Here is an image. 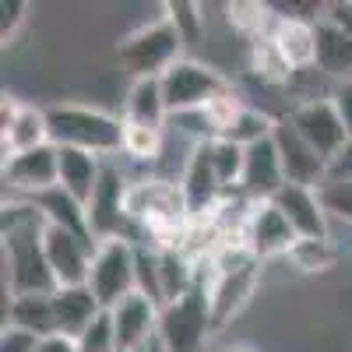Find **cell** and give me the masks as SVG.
<instances>
[{
    "label": "cell",
    "mask_w": 352,
    "mask_h": 352,
    "mask_svg": "<svg viewBox=\"0 0 352 352\" xmlns=\"http://www.w3.org/2000/svg\"><path fill=\"white\" fill-rule=\"evenodd\" d=\"M4 292L11 296H50L56 289L46 250H43V229L46 219L28 201H8L4 204Z\"/></svg>",
    "instance_id": "obj_1"
},
{
    "label": "cell",
    "mask_w": 352,
    "mask_h": 352,
    "mask_svg": "<svg viewBox=\"0 0 352 352\" xmlns=\"http://www.w3.org/2000/svg\"><path fill=\"white\" fill-rule=\"evenodd\" d=\"M46 120H50V141L56 148L92 152L99 159L124 152V116H113L99 106L56 102L46 106Z\"/></svg>",
    "instance_id": "obj_2"
},
{
    "label": "cell",
    "mask_w": 352,
    "mask_h": 352,
    "mask_svg": "<svg viewBox=\"0 0 352 352\" xmlns=\"http://www.w3.org/2000/svg\"><path fill=\"white\" fill-rule=\"evenodd\" d=\"M116 60L134 81L162 78L173 64L184 60V39L176 32V25L166 14H159L155 21L138 25L134 32L116 43Z\"/></svg>",
    "instance_id": "obj_3"
},
{
    "label": "cell",
    "mask_w": 352,
    "mask_h": 352,
    "mask_svg": "<svg viewBox=\"0 0 352 352\" xmlns=\"http://www.w3.org/2000/svg\"><path fill=\"white\" fill-rule=\"evenodd\" d=\"M88 289L102 310H113L131 292H138V243L127 236L99 240L92 254V272H88Z\"/></svg>",
    "instance_id": "obj_4"
},
{
    "label": "cell",
    "mask_w": 352,
    "mask_h": 352,
    "mask_svg": "<svg viewBox=\"0 0 352 352\" xmlns=\"http://www.w3.org/2000/svg\"><path fill=\"white\" fill-rule=\"evenodd\" d=\"M212 328V307H208V289L194 285L187 296L173 300L162 307L159 317V345L162 352H201L204 338Z\"/></svg>",
    "instance_id": "obj_5"
},
{
    "label": "cell",
    "mask_w": 352,
    "mask_h": 352,
    "mask_svg": "<svg viewBox=\"0 0 352 352\" xmlns=\"http://www.w3.org/2000/svg\"><path fill=\"white\" fill-rule=\"evenodd\" d=\"M229 88H232V85L226 81L222 71L194 60V56H184L180 64H173V67L162 74V92H166L169 116L204 109L208 102H215L219 96H226Z\"/></svg>",
    "instance_id": "obj_6"
},
{
    "label": "cell",
    "mask_w": 352,
    "mask_h": 352,
    "mask_svg": "<svg viewBox=\"0 0 352 352\" xmlns=\"http://www.w3.org/2000/svg\"><path fill=\"white\" fill-rule=\"evenodd\" d=\"M289 124L300 131V138H303L324 162H331V159L345 148V141H349L345 120H342V113L335 109L331 96H324V99H307V102H300V106H292V109H289Z\"/></svg>",
    "instance_id": "obj_7"
},
{
    "label": "cell",
    "mask_w": 352,
    "mask_h": 352,
    "mask_svg": "<svg viewBox=\"0 0 352 352\" xmlns=\"http://www.w3.org/2000/svg\"><path fill=\"white\" fill-rule=\"evenodd\" d=\"M243 243L257 261H272V257H289V250L296 247V229L289 226V219L278 212L275 201H250L247 204V219H243Z\"/></svg>",
    "instance_id": "obj_8"
},
{
    "label": "cell",
    "mask_w": 352,
    "mask_h": 352,
    "mask_svg": "<svg viewBox=\"0 0 352 352\" xmlns=\"http://www.w3.org/2000/svg\"><path fill=\"white\" fill-rule=\"evenodd\" d=\"M180 190H184V201H187V212H190V222L197 219H212L222 204H226V190L215 176V166H212V144L208 141H194V148L187 155V166H184V176L180 180Z\"/></svg>",
    "instance_id": "obj_9"
},
{
    "label": "cell",
    "mask_w": 352,
    "mask_h": 352,
    "mask_svg": "<svg viewBox=\"0 0 352 352\" xmlns=\"http://www.w3.org/2000/svg\"><path fill=\"white\" fill-rule=\"evenodd\" d=\"M43 144H53L46 109L4 96V102H0V155H4V162L25 152H36Z\"/></svg>",
    "instance_id": "obj_10"
},
{
    "label": "cell",
    "mask_w": 352,
    "mask_h": 352,
    "mask_svg": "<svg viewBox=\"0 0 352 352\" xmlns=\"http://www.w3.org/2000/svg\"><path fill=\"white\" fill-rule=\"evenodd\" d=\"M43 250H46V264H50V275L56 282V289L64 285H88V272H92V254L96 243L78 236V232H67L60 226H50L43 229Z\"/></svg>",
    "instance_id": "obj_11"
},
{
    "label": "cell",
    "mask_w": 352,
    "mask_h": 352,
    "mask_svg": "<svg viewBox=\"0 0 352 352\" xmlns=\"http://www.w3.org/2000/svg\"><path fill=\"white\" fill-rule=\"evenodd\" d=\"M0 176H4V187L11 194H18L21 201L39 197L53 187H60V148L56 144H43L36 152L14 155L4 162Z\"/></svg>",
    "instance_id": "obj_12"
},
{
    "label": "cell",
    "mask_w": 352,
    "mask_h": 352,
    "mask_svg": "<svg viewBox=\"0 0 352 352\" xmlns=\"http://www.w3.org/2000/svg\"><path fill=\"white\" fill-rule=\"evenodd\" d=\"M127 187L124 176L116 166H106L102 169V180L88 201V226H92V236L96 243L99 240H113V236H127L131 240V219H127Z\"/></svg>",
    "instance_id": "obj_13"
},
{
    "label": "cell",
    "mask_w": 352,
    "mask_h": 352,
    "mask_svg": "<svg viewBox=\"0 0 352 352\" xmlns=\"http://www.w3.org/2000/svg\"><path fill=\"white\" fill-rule=\"evenodd\" d=\"M109 314L116 328V352H144L152 338H159L162 307L152 296H144V292H131Z\"/></svg>",
    "instance_id": "obj_14"
},
{
    "label": "cell",
    "mask_w": 352,
    "mask_h": 352,
    "mask_svg": "<svg viewBox=\"0 0 352 352\" xmlns=\"http://www.w3.org/2000/svg\"><path fill=\"white\" fill-rule=\"evenodd\" d=\"M275 148L285 169V184H300V187H320L328 180V162L320 159L310 144L300 138V131L289 124V116L275 124Z\"/></svg>",
    "instance_id": "obj_15"
},
{
    "label": "cell",
    "mask_w": 352,
    "mask_h": 352,
    "mask_svg": "<svg viewBox=\"0 0 352 352\" xmlns=\"http://www.w3.org/2000/svg\"><path fill=\"white\" fill-rule=\"evenodd\" d=\"M278 212L289 219V226L296 229L300 240H331V229H328V212L320 204L317 187H300V184H285L275 197Z\"/></svg>",
    "instance_id": "obj_16"
},
{
    "label": "cell",
    "mask_w": 352,
    "mask_h": 352,
    "mask_svg": "<svg viewBox=\"0 0 352 352\" xmlns=\"http://www.w3.org/2000/svg\"><path fill=\"white\" fill-rule=\"evenodd\" d=\"M282 187H285V169H282V159L275 148V138H264L261 144H250L240 194L247 201H272Z\"/></svg>",
    "instance_id": "obj_17"
},
{
    "label": "cell",
    "mask_w": 352,
    "mask_h": 352,
    "mask_svg": "<svg viewBox=\"0 0 352 352\" xmlns=\"http://www.w3.org/2000/svg\"><path fill=\"white\" fill-rule=\"evenodd\" d=\"M53 314H56V331H64L71 338H78L92 320L102 314L99 300L92 296L88 285H64V289H53Z\"/></svg>",
    "instance_id": "obj_18"
},
{
    "label": "cell",
    "mask_w": 352,
    "mask_h": 352,
    "mask_svg": "<svg viewBox=\"0 0 352 352\" xmlns=\"http://www.w3.org/2000/svg\"><path fill=\"white\" fill-rule=\"evenodd\" d=\"M102 159L92 152H78V148H60V187L88 208L99 180H102Z\"/></svg>",
    "instance_id": "obj_19"
},
{
    "label": "cell",
    "mask_w": 352,
    "mask_h": 352,
    "mask_svg": "<svg viewBox=\"0 0 352 352\" xmlns=\"http://www.w3.org/2000/svg\"><path fill=\"white\" fill-rule=\"evenodd\" d=\"M28 204H32V208H36L50 226H60V229L78 232V236H85V240L96 243L92 226H88V208H85V204H78L64 187H53V190H46V194H39V197H28Z\"/></svg>",
    "instance_id": "obj_20"
},
{
    "label": "cell",
    "mask_w": 352,
    "mask_h": 352,
    "mask_svg": "<svg viewBox=\"0 0 352 352\" xmlns=\"http://www.w3.org/2000/svg\"><path fill=\"white\" fill-rule=\"evenodd\" d=\"M272 39L282 50V56L289 60L292 71H310L317 67V25L310 21H278L272 28Z\"/></svg>",
    "instance_id": "obj_21"
},
{
    "label": "cell",
    "mask_w": 352,
    "mask_h": 352,
    "mask_svg": "<svg viewBox=\"0 0 352 352\" xmlns=\"http://www.w3.org/2000/svg\"><path fill=\"white\" fill-rule=\"evenodd\" d=\"M124 120L127 124H144V127H166L169 120V106L162 92V78H141L131 81V92L124 102Z\"/></svg>",
    "instance_id": "obj_22"
},
{
    "label": "cell",
    "mask_w": 352,
    "mask_h": 352,
    "mask_svg": "<svg viewBox=\"0 0 352 352\" xmlns=\"http://www.w3.org/2000/svg\"><path fill=\"white\" fill-rule=\"evenodd\" d=\"M50 296H39V292H32V296H11V292H4V324L25 328L39 338L53 335L56 331V314H53Z\"/></svg>",
    "instance_id": "obj_23"
},
{
    "label": "cell",
    "mask_w": 352,
    "mask_h": 352,
    "mask_svg": "<svg viewBox=\"0 0 352 352\" xmlns=\"http://www.w3.org/2000/svg\"><path fill=\"white\" fill-rule=\"evenodd\" d=\"M317 71L335 78L338 85L352 81V32L317 21Z\"/></svg>",
    "instance_id": "obj_24"
},
{
    "label": "cell",
    "mask_w": 352,
    "mask_h": 352,
    "mask_svg": "<svg viewBox=\"0 0 352 352\" xmlns=\"http://www.w3.org/2000/svg\"><path fill=\"white\" fill-rule=\"evenodd\" d=\"M226 21L232 25V32H240L243 39H264L272 36L275 28V11L272 4H261V0H236V4H226Z\"/></svg>",
    "instance_id": "obj_25"
},
{
    "label": "cell",
    "mask_w": 352,
    "mask_h": 352,
    "mask_svg": "<svg viewBox=\"0 0 352 352\" xmlns=\"http://www.w3.org/2000/svg\"><path fill=\"white\" fill-rule=\"evenodd\" d=\"M250 71H254L264 85H285L292 74H296V71L289 67V60L282 56V50L275 46L272 36L250 43Z\"/></svg>",
    "instance_id": "obj_26"
},
{
    "label": "cell",
    "mask_w": 352,
    "mask_h": 352,
    "mask_svg": "<svg viewBox=\"0 0 352 352\" xmlns=\"http://www.w3.org/2000/svg\"><path fill=\"white\" fill-rule=\"evenodd\" d=\"M212 144V166H215V176L222 190H240V180H243V166H247V148H240L236 141L229 138H215L208 141Z\"/></svg>",
    "instance_id": "obj_27"
},
{
    "label": "cell",
    "mask_w": 352,
    "mask_h": 352,
    "mask_svg": "<svg viewBox=\"0 0 352 352\" xmlns=\"http://www.w3.org/2000/svg\"><path fill=\"white\" fill-rule=\"evenodd\" d=\"M292 268H300L303 275H324L335 268L338 250L331 240H296V247L289 250Z\"/></svg>",
    "instance_id": "obj_28"
},
{
    "label": "cell",
    "mask_w": 352,
    "mask_h": 352,
    "mask_svg": "<svg viewBox=\"0 0 352 352\" xmlns=\"http://www.w3.org/2000/svg\"><path fill=\"white\" fill-rule=\"evenodd\" d=\"M275 124L278 120H272L268 113H261V109H254V106H243V113L232 120V127H229V141H236L240 148H250V144H261L264 138H272L275 134Z\"/></svg>",
    "instance_id": "obj_29"
},
{
    "label": "cell",
    "mask_w": 352,
    "mask_h": 352,
    "mask_svg": "<svg viewBox=\"0 0 352 352\" xmlns=\"http://www.w3.org/2000/svg\"><path fill=\"white\" fill-rule=\"evenodd\" d=\"M162 138H166V131H159V127L124 120V155H131L134 162H155L162 152Z\"/></svg>",
    "instance_id": "obj_30"
},
{
    "label": "cell",
    "mask_w": 352,
    "mask_h": 352,
    "mask_svg": "<svg viewBox=\"0 0 352 352\" xmlns=\"http://www.w3.org/2000/svg\"><path fill=\"white\" fill-rule=\"evenodd\" d=\"M162 11L176 25L184 46H190V43H197L204 36V8L194 4V0H169V4H162Z\"/></svg>",
    "instance_id": "obj_31"
},
{
    "label": "cell",
    "mask_w": 352,
    "mask_h": 352,
    "mask_svg": "<svg viewBox=\"0 0 352 352\" xmlns=\"http://www.w3.org/2000/svg\"><path fill=\"white\" fill-rule=\"evenodd\" d=\"M81 352H116V328H113V314L102 310L92 324L78 335Z\"/></svg>",
    "instance_id": "obj_32"
},
{
    "label": "cell",
    "mask_w": 352,
    "mask_h": 352,
    "mask_svg": "<svg viewBox=\"0 0 352 352\" xmlns=\"http://www.w3.org/2000/svg\"><path fill=\"white\" fill-rule=\"evenodd\" d=\"M317 194L328 215L352 226V184H324V187H317Z\"/></svg>",
    "instance_id": "obj_33"
},
{
    "label": "cell",
    "mask_w": 352,
    "mask_h": 352,
    "mask_svg": "<svg viewBox=\"0 0 352 352\" xmlns=\"http://www.w3.org/2000/svg\"><path fill=\"white\" fill-rule=\"evenodd\" d=\"M275 18L278 21H310L317 25L320 18H324V4H317V0H278V4H272Z\"/></svg>",
    "instance_id": "obj_34"
},
{
    "label": "cell",
    "mask_w": 352,
    "mask_h": 352,
    "mask_svg": "<svg viewBox=\"0 0 352 352\" xmlns=\"http://www.w3.org/2000/svg\"><path fill=\"white\" fill-rule=\"evenodd\" d=\"M25 21H28V4L25 0H4V4H0V43L11 46L18 39Z\"/></svg>",
    "instance_id": "obj_35"
},
{
    "label": "cell",
    "mask_w": 352,
    "mask_h": 352,
    "mask_svg": "<svg viewBox=\"0 0 352 352\" xmlns=\"http://www.w3.org/2000/svg\"><path fill=\"white\" fill-rule=\"evenodd\" d=\"M39 335L14 324H4V331H0V352H39Z\"/></svg>",
    "instance_id": "obj_36"
},
{
    "label": "cell",
    "mask_w": 352,
    "mask_h": 352,
    "mask_svg": "<svg viewBox=\"0 0 352 352\" xmlns=\"http://www.w3.org/2000/svg\"><path fill=\"white\" fill-rule=\"evenodd\" d=\"M324 184H352V138L345 141V148L328 162V180ZM320 184V187H324Z\"/></svg>",
    "instance_id": "obj_37"
},
{
    "label": "cell",
    "mask_w": 352,
    "mask_h": 352,
    "mask_svg": "<svg viewBox=\"0 0 352 352\" xmlns=\"http://www.w3.org/2000/svg\"><path fill=\"white\" fill-rule=\"evenodd\" d=\"M320 21H328L331 28H342V32H352V0H328Z\"/></svg>",
    "instance_id": "obj_38"
},
{
    "label": "cell",
    "mask_w": 352,
    "mask_h": 352,
    "mask_svg": "<svg viewBox=\"0 0 352 352\" xmlns=\"http://www.w3.org/2000/svg\"><path fill=\"white\" fill-rule=\"evenodd\" d=\"M331 102H335V109L342 113V120H345V131H349V138H352V81H342L335 92H331Z\"/></svg>",
    "instance_id": "obj_39"
},
{
    "label": "cell",
    "mask_w": 352,
    "mask_h": 352,
    "mask_svg": "<svg viewBox=\"0 0 352 352\" xmlns=\"http://www.w3.org/2000/svg\"><path fill=\"white\" fill-rule=\"evenodd\" d=\"M39 352H81V349H78V338H71L64 331H53L39 342Z\"/></svg>",
    "instance_id": "obj_40"
},
{
    "label": "cell",
    "mask_w": 352,
    "mask_h": 352,
    "mask_svg": "<svg viewBox=\"0 0 352 352\" xmlns=\"http://www.w3.org/2000/svg\"><path fill=\"white\" fill-rule=\"evenodd\" d=\"M236 352H250V349H236Z\"/></svg>",
    "instance_id": "obj_41"
}]
</instances>
